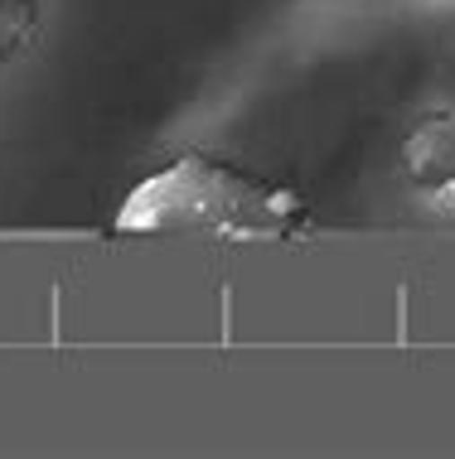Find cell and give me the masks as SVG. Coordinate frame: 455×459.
<instances>
[{
	"label": "cell",
	"mask_w": 455,
	"mask_h": 459,
	"mask_svg": "<svg viewBox=\"0 0 455 459\" xmlns=\"http://www.w3.org/2000/svg\"><path fill=\"white\" fill-rule=\"evenodd\" d=\"M34 30H39V0H0V58L30 44Z\"/></svg>",
	"instance_id": "obj_3"
},
{
	"label": "cell",
	"mask_w": 455,
	"mask_h": 459,
	"mask_svg": "<svg viewBox=\"0 0 455 459\" xmlns=\"http://www.w3.org/2000/svg\"><path fill=\"white\" fill-rule=\"evenodd\" d=\"M272 204L267 189L242 179L228 165L175 160L151 175L127 208L117 213V232H267Z\"/></svg>",
	"instance_id": "obj_1"
},
{
	"label": "cell",
	"mask_w": 455,
	"mask_h": 459,
	"mask_svg": "<svg viewBox=\"0 0 455 459\" xmlns=\"http://www.w3.org/2000/svg\"><path fill=\"white\" fill-rule=\"evenodd\" d=\"M407 175L416 189H455V117H432L407 135Z\"/></svg>",
	"instance_id": "obj_2"
}]
</instances>
